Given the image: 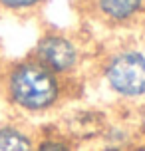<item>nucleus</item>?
<instances>
[{
	"instance_id": "f257e3e1",
	"label": "nucleus",
	"mask_w": 145,
	"mask_h": 151,
	"mask_svg": "<svg viewBox=\"0 0 145 151\" xmlns=\"http://www.w3.org/2000/svg\"><path fill=\"white\" fill-rule=\"evenodd\" d=\"M8 96L26 111H46L60 99L62 86L58 76L36 60L16 64L8 74Z\"/></svg>"
},
{
	"instance_id": "f03ea898",
	"label": "nucleus",
	"mask_w": 145,
	"mask_h": 151,
	"mask_svg": "<svg viewBox=\"0 0 145 151\" xmlns=\"http://www.w3.org/2000/svg\"><path fill=\"white\" fill-rule=\"evenodd\" d=\"M106 80L123 98L145 96V56L135 50L115 54L106 66Z\"/></svg>"
},
{
	"instance_id": "7ed1b4c3",
	"label": "nucleus",
	"mask_w": 145,
	"mask_h": 151,
	"mask_svg": "<svg viewBox=\"0 0 145 151\" xmlns=\"http://www.w3.org/2000/svg\"><path fill=\"white\" fill-rule=\"evenodd\" d=\"M34 60L58 76L68 74L76 68L78 60H80V52H78V46L70 38L62 36V34H48L36 46Z\"/></svg>"
},
{
	"instance_id": "20e7f679",
	"label": "nucleus",
	"mask_w": 145,
	"mask_h": 151,
	"mask_svg": "<svg viewBox=\"0 0 145 151\" xmlns=\"http://www.w3.org/2000/svg\"><path fill=\"white\" fill-rule=\"evenodd\" d=\"M101 14L113 22H123L135 16L141 8V0H98Z\"/></svg>"
},
{
	"instance_id": "39448f33",
	"label": "nucleus",
	"mask_w": 145,
	"mask_h": 151,
	"mask_svg": "<svg viewBox=\"0 0 145 151\" xmlns=\"http://www.w3.org/2000/svg\"><path fill=\"white\" fill-rule=\"evenodd\" d=\"M34 141L24 129L16 125L0 127V151H32Z\"/></svg>"
},
{
	"instance_id": "423d86ee",
	"label": "nucleus",
	"mask_w": 145,
	"mask_h": 151,
	"mask_svg": "<svg viewBox=\"0 0 145 151\" xmlns=\"http://www.w3.org/2000/svg\"><path fill=\"white\" fill-rule=\"evenodd\" d=\"M32 151H74V149H72V145H70L66 139L48 137V139H42L38 145H34Z\"/></svg>"
},
{
	"instance_id": "0eeeda50",
	"label": "nucleus",
	"mask_w": 145,
	"mask_h": 151,
	"mask_svg": "<svg viewBox=\"0 0 145 151\" xmlns=\"http://www.w3.org/2000/svg\"><path fill=\"white\" fill-rule=\"evenodd\" d=\"M40 0H0V6L10 8V10H24V8L36 6Z\"/></svg>"
},
{
	"instance_id": "6e6552de",
	"label": "nucleus",
	"mask_w": 145,
	"mask_h": 151,
	"mask_svg": "<svg viewBox=\"0 0 145 151\" xmlns=\"http://www.w3.org/2000/svg\"><path fill=\"white\" fill-rule=\"evenodd\" d=\"M99 151H123V149H119V147L111 145V147H103V149H99Z\"/></svg>"
},
{
	"instance_id": "1a4fd4ad",
	"label": "nucleus",
	"mask_w": 145,
	"mask_h": 151,
	"mask_svg": "<svg viewBox=\"0 0 145 151\" xmlns=\"http://www.w3.org/2000/svg\"><path fill=\"white\" fill-rule=\"evenodd\" d=\"M133 151H145V145H139V147H135Z\"/></svg>"
}]
</instances>
